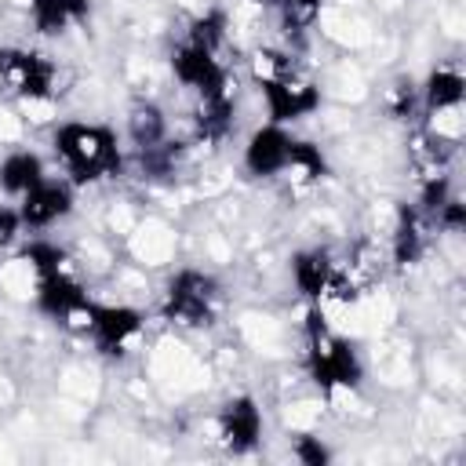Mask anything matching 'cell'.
Listing matches in <instances>:
<instances>
[{
    "label": "cell",
    "instance_id": "cell-1",
    "mask_svg": "<svg viewBox=\"0 0 466 466\" xmlns=\"http://www.w3.org/2000/svg\"><path fill=\"white\" fill-rule=\"evenodd\" d=\"M55 153L73 186H91L120 167V142L109 124L66 120L55 127Z\"/></svg>",
    "mask_w": 466,
    "mask_h": 466
},
{
    "label": "cell",
    "instance_id": "cell-2",
    "mask_svg": "<svg viewBox=\"0 0 466 466\" xmlns=\"http://www.w3.org/2000/svg\"><path fill=\"white\" fill-rule=\"evenodd\" d=\"M306 371L313 379V386L331 397V393H350L360 386L364 379V364L357 357V346L350 339H342L320 313V306H313L306 313Z\"/></svg>",
    "mask_w": 466,
    "mask_h": 466
},
{
    "label": "cell",
    "instance_id": "cell-3",
    "mask_svg": "<svg viewBox=\"0 0 466 466\" xmlns=\"http://www.w3.org/2000/svg\"><path fill=\"white\" fill-rule=\"evenodd\" d=\"M255 84L262 91L269 124H291L320 109V87L306 80L284 51H258Z\"/></svg>",
    "mask_w": 466,
    "mask_h": 466
},
{
    "label": "cell",
    "instance_id": "cell-4",
    "mask_svg": "<svg viewBox=\"0 0 466 466\" xmlns=\"http://www.w3.org/2000/svg\"><path fill=\"white\" fill-rule=\"evenodd\" d=\"M218 302H222L218 280L204 269L186 266L167 280L164 299H160V317L167 324H178V328H204L215 320Z\"/></svg>",
    "mask_w": 466,
    "mask_h": 466
},
{
    "label": "cell",
    "instance_id": "cell-5",
    "mask_svg": "<svg viewBox=\"0 0 466 466\" xmlns=\"http://www.w3.org/2000/svg\"><path fill=\"white\" fill-rule=\"evenodd\" d=\"M76 328L98 346V353H106V357H124V353L135 346V339L142 335L146 317H142L135 306H113V302H95V299H91Z\"/></svg>",
    "mask_w": 466,
    "mask_h": 466
},
{
    "label": "cell",
    "instance_id": "cell-6",
    "mask_svg": "<svg viewBox=\"0 0 466 466\" xmlns=\"http://www.w3.org/2000/svg\"><path fill=\"white\" fill-rule=\"evenodd\" d=\"M0 91L22 102L55 98V66L40 51L0 47Z\"/></svg>",
    "mask_w": 466,
    "mask_h": 466
},
{
    "label": "cell",
    "instance_id": "cell-7",
    "mask_svg": "<svg viewBox=\"0 0 466 466\" xmlns=\"http://www.w3.org/2000/svg\"><path fill=\"white\" fill-rule=\"evenodd\" d=\"M171 73L178 84H186L189 91H197V98H226L229 95V76H226V66L218 55L182 40L175 51H171Z\"/></svg>",
    "mask_w": 466,
    "mask_h": 466
},
{
    "label": "cell",
    "instance_id": "cell-8",
    "mask_svg": "<svg viewBox=\"0 0 466 466\" xmlns=\"http://www.w3.org/2000/svg\"><path fill=\"white\" fill-rule=\"evenodd\" d=\"M215 426H218V441L233 451V455H248L258 448L262 441V408L255 404V397L240 393V397H229L218 415H215Z\"/></svg>",
    "mask_w": 466,
    "mask_h": 466
},
{
    "label": "cell",
    "instance_id": "cell-9",
    "mask_svg": "<svg viewBox=\"0 0 466 466\" xmlns=\"http://www.w3.org/2000/svg\"><path fill=\"white\" fill-rule=\"evenodd\" d=\"M33 299H36V309L44 313V317H51V320H62V324H80V317H84V309H87V291L69 277V269H55V273H44V277H36V291H33Z\"/></svg>",
    "mask_w": 466,
    "mask_h": 466
},
{
    "label": "cell",
    "instance_id": "cell-10",
    "mask_svg": "<svg viewBox=\"0 0 466 466\" xmlns=\"http://www.w3.org/2000/svg\"><path fill=\"white\" fill-rule=\"evenodd\" d=\"M69 211H73V182H55L44 175L33 189L18 197V215H22V226L29 229H47Z\"/></svg>",
    "mask_w": 466,
    "mask_h": 466
},
{
    "label": "cell",
    "instance_id": "cell-11",
    "mask_svg": "<svg viewBox=\"0 0 466 466\" xmlns=\"http://www.w3.org/2000/svg\"><path fill=\"white\" fill-rule=\"evenodd\" d=\"M288 157H291V135L284 131V124H262L251 131L244 146V171L255 178H277L288 171Z\"/></svg>",
    "mask_w": 466,
    "mask_h": 466
},
{
    "label": "cell",
    "instance_id": "cell-12",
    "mask_svg": "<svg viewBox=\"0 0 466 466\" xmlns=\"http://www.w3.org/2000/svg\"><path fill=\"white\" fill-rule=\"evenodd\" d=\"M335 269H339V262L331 258L328 248H302L291 258V280H295V288L309 302H324L328 299L331 280H335Z\"/></svg>",
    "mask_w": 466,
    "mask_h": 466
},
{
    "label": "cell",
    "instance_id": "cell-13",
    "mask_svg": "<svg viewBox=\"0 0 466 466\" xmlns=\"http://www.w3.org/2000/svg\"><path fill=\"white\" fill-rule=\"evenodd\" d=\"M426 226L430 218L419 208L400 204L397 222H393V237H390V258L393 266H415L426 251Z\"/></svg>",
    "mask_w": 466,
    "mask_h": 466
},
{
    "label": "cell",
    "instance_id": "cell-14",
    "mask_svg": "<svg viewBox=\"0 0 466 466\" xmlns=\"http://www.w3.org/2000/svg\"><path fill=\"white\" fill-rule=\"evenodd\" d=\"M462 98H466V80L459 69L451 66H441L426 76L422 84V95H419V109L422 116H433V113H451V109H462Z\"/></svg>",
    "mask_w": 466,
    "mask_h": 466
},
{
    "label": "cell",
    "instance_id": "cell-15",
    "mask_svg": "<svg viewBox=\"0 0 466 466\" xmlns=\"http://www.w3.org/2000/svg\"><path fill=\"white\" fill-rule=\"evenodd\" d=\"M91 15V0H29V22L40 36H58Z\"/></svg>",
    "mask_w": 466,
    "mask_h": 466
},
{
    "label": "cell",
    "instance_id": "cell-16",
    "mask_svg": "<svg viewBox=\"0 0 466 466\" xmlns=\"http://www.w3.org/2000/svg\"><path fill=\"white\" fill-rule=\"evenodd\" d=\"M44 160L29 149H15L0 160V189L11 193V197H22L25 189H33L40 178H44Z\"/></svg>",
    "mask_w": 466,
    "mask_h": 466
},
{
    "label": "cell",
    "instance_id": "cell-17",
    "mask_svg": "<svg viewBox=\"0 0 466 466\" xmlns=\"http://www.w3.org/2000/svg\"><path fill=\"white\" fill-rule=\"evenodd\" d=\"M127 135L138 146V153H146V149L167 142V116L153 102H135L127 109Z\"/></svg>",
    "mask_w": 466,
    "mask_h": 466
},
{
    "label": "cell",
    "instance_id": "cell-18",
    "mask_svg": "<svg viewBox=\"0 0 466 466\" xmlns=\"http://www.w3.org/2000/svg\"><path fill=\"white\" fill-rule=\"evenodd\" d=\"M284 175H295L302 186H313L328 175V160L320 153V146L306 142V138H295L291 135V157H288V171Z\"/></svg>",
    "mask_w": 466,
    "mask_h": 466
},
{
    "label": "cell",
    "instance_id": "cell-19",
    "mask_svg": "<svg viewBox=\"0 0 466 466\" xmlns=\"http://www.w3.org/2000/svg\"><path fill=\"white\" fill-rule=\"evenodd\" d=\"M320 4H324V0H269L273 15H277V22H280V29H284L288 36L309 33L313 22L320 18Z\"/></svg>",
    "mask_w": 466,
    "mask_h": 466
},
{
    "label": "cell",
    "instance_id": "cell-20",
    "mask_svg": "<svg viewBox=\"0 0 466 466\" xmlns=\"http://www.w3.org/2000/svg\"><path fill=\"white\" fill-rule=\"evenodd\" d=\"M226 29H229L226 11H222V7H211V11H204V15L193 18L186 40L197 44V47H204V51H211V55H218L222 44H226Z\"/></svg>",
    "mask_w": 466,
    "mask_h": 466
},
{
    "label": "cell",
    "instance_id": "cell-21",
    "mask_svg": "<svg viewBox=\"0 0 466 466\" xmlns=\"http://www.w3.org/2000/svg\"><path fill=\"white\" fill-rule=\"evenodd\" d=\"M22 258L29 262V269H33L36 277L55 273V269H66V251H62L55 240H29V244L22 248Z\"/></svg>",
    "mask_w": 466,
    "mask_h": 466
},
{
    "label": "cell",
    "instance_id": "cell-22",
    "mask_svg": "<svg viewBox=\"0 0 466 466\" xmlns=\"http://www.w3.org/2000/svg\"><path fill=\"white\" fill-rule=\"evenodd\" d=\"M291 455H295L302 466H324V462L331 459V451H328V444H320V437H295Z\"/></svg>",
    "mask_w": 466,
    "mask_h": 466
},
{
    "label": "cell",
    "instance_id": "cell-23",
    "mask_svg": "<svg viewBox=\"0 0 466 466\" xmlns=\"http://www.w3.org/2000/svg\"><path fill=\"white\" fill-rule=\"evenodd\" d=\"M18 233H22V215H18V208L0 204V248L15 244V237H18Z\"/></svg>",
    "mask_w": 466,
    "mask_h": 466
}]
</instances>
